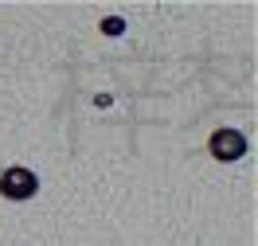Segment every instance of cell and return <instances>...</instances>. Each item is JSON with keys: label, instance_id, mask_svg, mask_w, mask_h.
<instances>
[{"label": "cell", "instance_id": "3957f363", "mask_svg": "<svg viewBox=\"0 0 258 246\" xmlns=\"http://www.w3.org/2000/svg\"><path fill=\"white\" fill-rule=\"evenodd\" d=\"M102 32H110V35H117V32H121V20H102Z\"/></svg>", "mask_w": 258, "mask_h": 246}, {"label": "cell", "instance_id": "6da1fadb", "mask_svg": "<svg viewBox=\"0 0 258 246\" xmlns=\"http://www.w3.org/2000/svg\"><path fill=\"white\" fill-rule=\"evenodd\" d=\"M35 188H39V180H35V172H28V168H8L0 176V196H8V199H32Z\"/></svg>", "mask_w": 258, "mask_h": 246}, {"label": "cell", "instance_id": "7a4b0ae2", "mask_svg": "<svg viewBox=\"0 0 258 246\" xmlns=\"http://www.w3.org/2000/svg\"><path fill=\"white\" fill-rule=\"evenodd\" d=\"M242 152H246V137L239 129H219L211 137V156L215 160H239Z\"/></svg>", "mask_w": 258, "mask_h": 246}]
</instances>
